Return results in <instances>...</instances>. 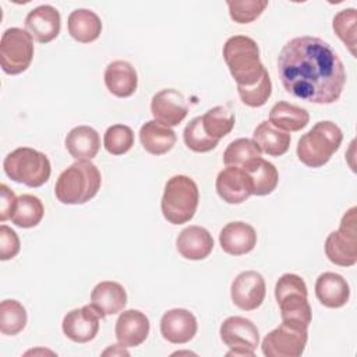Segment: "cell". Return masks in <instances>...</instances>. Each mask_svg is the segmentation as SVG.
<instances>
[{
  "label": "cell",
  "instance_id": "obj_1",
  "mask_svg": "<svg viewBox=\"0 0 357 357\" xmlns=\"http://www.w3.org/2000/svg\"><path fill=\"white\" fill-rule=\"evenodd\" d=\"M278 74L286 92L317 105L339 100L346 84L339 54L328 42L315 36L289 40L279 53Z\"/></svg>",
  "mask_w": 357,
  "mask_h": 357
},
{
  "label": "cell",
  "instance_id": "obj_2",
  "mask_svg": "<svg viewBox=\"0 0 357 357\" xmlns=\"http://www.w3.org/2000/svg\"><path fill=\"white\" fill-rule=\"evenodd\" d=\"M102 184L99 169L91 160H77L59 176L54 194L66 205H81L92 199Z\"/></svg>",
  "mask_w": 357,
  "mask_h": 357
},
{
  "label": "cell",
  "instance_id": "obj_3",
  "mask_svg": "<svg viewBox=\"0 0 357 357\" xmlns=\"http://www.w3.org/2000/svg\"><path fill=\"white\" fill-rule=\"evenodd\" d=\"M222 53L237 86H252L262 77L265 67L259 59V47L252 38L234 35L226 40Z\"/></svg>",
  "mask_w": 357,
  "mask_h": 357
},
{
  "label": "cell",
  "instance_id": "obj_4",
  "mask_svg": "<svg viewBox=\"0 0 357 357\" xmlns=\"http://www.w3.org/2000/svg\"><path fill=\"white\" fill-rule=\"evenodd\" d=\"M342 139L343 132L339 126L328 120L318 121L298 139L296 149L298 160L312 169L322 167L339 149Z\"/></svg>",
  "mask_w": 357,
  "mask_h": 357
},
{
  "label": "cell",
  "instance_id": "obj_5",
  "mask_svg": "<svg viewBox=\"0 0 357 357\" xmlns=\"http://www.w3.org/2000/svg\"><path fill=\"white\" fill-rule=\"evenodd\" d=\"M199 191L197 183L184 174L170 177L165 185L160 208L163 218L172 225L190 222L197 211Z\"/></svg>",
  "mask_w": 357,
  "mask_h": 357
},
{
  "label": "cell",
  "instance_id": "obj_6",
  "mask_svg": "<svg viewBox=\"0 0 357 357\" xmlns=\"http://www.w3.org/2000/svg\"><path fill=\"white\" fill-rule=\"evenodd\" d=\"M3 169L13 181L32 188L43 185L52 173L49 158L28 146H21L10 152L4 158Z\"/></svg>",
  "mask_w": 357,
  "mask_h": 357
},
{
  "label": "cell",
  "instance_id": "obj_7",
  "mask_svg": "<svg viewBox=\"0 0 357 357\" xmlns=\"http://www.w3.org/2000/svg\"><path fill=\"white\" fill-rule=\"evenodd\" d=\"M275 298L280 308L282 321L311 324L312 312L308 303L307 284L298 275L284 273L275 284Z\"/></svg>",
  "mask_w": 357,
  "mask_h": 357
},
{
  "label": "cell",
  "instance_id": "obj_8",
  "mask_svg": "<svg viewBox=\"0 0 357 357\" xmlns=\"http://www.w3.org/2000/svg\"><path fill=\"white\" fill-rule=\"evenodd\" d=\"M308 340V326L297 321H282L262 340V353L266 357H298L304 353Z\"/></svg>",
  "mask_w": 357,
  "mask_h": 357
},
{
  "label": "cell",
  "instance_id": "obj_9",
  "mask_svg": "<svg viewBox=\"0 0 357 357\" xmlns=\"http://www.w3.org/2000/svg\"><path fill=\"white\" fill-rule=\"evenodd\" d=\"M356 206H351L342 218L339 230L328 234L325 254L328 259L339 266H353L357 262V227Z\"/></svg>",
  "mask_w": 357,
  "mask_h": 357
},
{
  "label": "cell",
  "instance_id": "obj_10",
  "mask_svg": "<svg viewBox=\"0 0 357 357\" xmlns=\"http://www.w3.org/2000/svg\"><path fill=\"white\" fill-rule=\"evenodd\" d=\"M33 59V42L28 31L13 26L3 32L0 40V64L6 74L24 73Z\"/></svg>",
  "mask_w": 357,
  "mask_h": 357
},
{
  "label": "cell",
  "instance_id": "obj_11",
  "mask_svg": "<svg viewBox=\"0 0 357 357\" xmlns=\"http://www.w3.org/2000/svg\"><path fill=\"white\" fill-rule=\"evenodd\" d=\"M222 342L230 349L227 356L252 357L259 343V331L257 325L244 317L226 318L219 329Z\"/></svg>",
  "mask_w": 357,
  "mask_h": 357
},
{
  "label": "cell",
  "instance_id": "obj_12",
  "mask_svg": "<svg viewBox=\"0 0 357 357\" xmlns=\"http://www.w3.org/2000/svg\"><path fill=\"white\" fill-rule=\"evenodd\" d=\"M265 294V279L257 271H244L231 282V301L243 311L257 310L262 304Z\"/></svg>",
  "mask_w": 357,
  "mask_h": 357
},
{
  "label": "cell",
  "instance_id": "obj_13",
  "mask_svg": "<svg viewBox=\"0 0 357 357\" xmlns=\"http://www.w3.org/2000/svg\"><path fill=\"white\" fill-rule=\"evenodd\" d=\"M151 113L156 121L167 127H174L185 119L188 106L181 92L167 88L153 95L151 102Z\"/></svg>",
  "mask_w": 357,
  "mask_h": 357
},
{
  "label": "cell",
  "instance_id": "obj_14",
  "mask_svg": "<svg viewBox=\"0 0 357 357\" xmlns=\"http://www.w3.org/2000/svg\"><path fill=\"white\" fill-rule=\"evenodd\" d=\"M215 187L219 197L231 205L241 204L252 195L251 177L245 170L234 166H227L219 172Z\"/></svg>",
  "mask_w": 357,
  "mask_h": 357
},
{
  "label": "cell",
  "instance_id": "obj_15",
  "mask_svg": "<svg viewBox=\"0 0 357 357\" xmlns=\"http://www.w3.org/2000/svg\"><path fill=\"white\" fill-rule=\"evenodd\" d=\"M99 314L91 304L71 310L63 318L64 335L75 343H86L95 339L99 331Z\"/></svg>",
  "mask_w": 357,
  "mask_h": 357
},
{
  "label": "cell",
  "instance_id": "obj_16",
  "mask_svg": "<svg viewBox=\"0 0 357 357\" xmlns=\"http://www.w3.org/2000/svg\"><path fill=\"white\" fill-rule=\"evenodd\" d=\"M198 329L197 318L185 308H173L160 318V333L165 340L173 344L190 342Z\"/></svg>",
  "mask_w": 357,
  "mask_h": 357
},
{
  "label": "cell",
  "instance_id": "obj_17",
  "mask_svg": "<svg viewBox=\"0 0 357 357\" xmlns=\"http://www.w3.org/2000/svg\"><path fill=\"white\" fill-rule=\"evenodd\" d=\"M61 18L57 8L49 4L35 7L25 17V31L39 43H49L60 33Z\"/></svg>",
  "mask_w": 357,
  "mask_h": 357
},
{
  "label": "cell",
  "instance_id": "obj_18",
  "mask_svg": "<svg viewBox=\"0 0 357 357\" xmlns=\"http://www.w3.org/2000/svg\"><path fill=\"white\" fill-rule=\"evenodd\" d=\"M151 324L148 317L138 310L123 311L116 321V339L123 347H135L145 342Z\"/></svg>",
  "mask_w": 357,
  "mask_h": 357
},
{
  "label": "cell",
  "instance_id": "obj_19",
  "mask_svg": "<svg viewBox=\"0 0 357 357\" xmlns=\"http://www.w3.org/2000/svg\"><path fill=\"white\" fill-rule=\"evenodd\" d=\"M176 248L183 258L201 261L212 252L213 238L205 227L192 225L180 231L176 240Z\"/></svg>",
  "mask_w": 357,
  "mask_h": 357
},
{
  "label": "cell",
  "instance_id": "obj_20",
  "mask_svg": "<svg viewBox=\"0 0 357 357\" xmlns=\"http://www.w3.org/2000/svg\"><path fill=\"white\" fill-rule=\"evenodd\" d=\"M222 250L229 255H244L257 245V233L254 227L245 222H230L219 234Z\"/></svg>",
  "mask_w": 357,
  "mask_h": 357
},
{
  "label": "cell",
  "instance_id": "obj_21",
  "mask_svg": "<svg viewBox=\"0 0 357 357\" xmlns=\"http://www.w3.org/2000/svg\"><path fill=\"white\" fill-rule=\"evenodd\" d=\"M89 304L100 318H105L124 310L127 304V293L120 283L105 280L92 289Z\"/></svg>",
  "mask_w": 357,
  "mask_h": 357
},
{
  "label": "cell",
  "instance_id": "obj_22",
  "mask_svg": "<svg viewBox=\"0 0 357 357\" xmlns=\"http://www.w3.org/2000/svg\"><path fill=\"white\" fill-rule=\"evenodd\" d=\"M315 296L328 308H340L350 298V287L346 279L335 272H324L315 282Z\"/></svg>",
  "mask_w": 357,
  "mask_h": 357
},
{
  "label": "cell",
  "instance_id": "obj_23",
  "mask_svg": "<svg viewBox=\"0 0 357 357\" xmlns=\"http://www.w3.org/2000/svg\"><path fill=\"white\" fill-rule=\"evenodd\" d=\"M103 78L109 92L117 98L131 96L138 86V75L135 68L124 60H114L109 63Z\"/></svg>",
  "mask_w": 357,
  "mask_h": 357
},
{
  "label": "cell",
  "instance_id": "obj_24",
  "mask_svg": "<svg viewBox=\"0 0 357 357\" xmlns=\"http://www.w3.org/2000/svg\"><path fill=\"white\" fill-rule=\"evenodd\" d=\"M66 149L77 160H91L100 149V137L89 126L74 127L64 139Z\"/></svg>",
  "mask_w": 357,
  "mask_h": 357
},
{
  "label": "cell",
  "instance_id": "obj_25",
  "mask_svg": "<svg viewBox=\"0 0 357 357\" xmlns=\"http://www.w3.org/2000/svg\"><path fill=\"white\" fill-rule=\"evenodd\" d=\"M67 29L74 40L79 43H91L99 38L102 32V21L92 10L77 8L68 15Z\"/></svg>",
  "mask_w": 357,
  "mask_h": 357
},
{
  "label": "cell",
  "instance_id": "obj_26",
  "mask_svg": "<svg viewBox=\"0 0 357 357\" xmlns=\"http://www.w3.org/2000/svg\"><path fill=\"white\" fill-rule=\"evenodd\" d=\"M139 139L148 153L159 156L167 153L174 146L177 138L170 127L156 120H149L141 127Z\"/></svg>",
  "mask_w": 357,
  "mask_h": 357
},
{
  "label": "cell",
  "instance_id": "obj_27",
  "mask_svg": "<svg viewBox=\"0 0 357 357\" xmlns=\"http://www.w3.org/2000/svg\"><path fill=\"white\" fill-rule=\"evenodd\" d=\"M290 134L276 128L271 121H262L257 126L252 134V141L261 152L269 156H282L289 151Z\"/></svg>",
  "mask_w": 357,
  "mask_h": 357
},
{
  "label": "cell",
  "instance_id": "obj_28",
  "mask_svg": "<svg viewBox=\"0 0 357 357\" xmlns=\"http://www.w3.org/2000/svg\"><path fill=\"white\" fill-rule=\"evenodd\" d=\"M269 121L282 131H300L308 121L310 114L305 109L293 103L280 100L275 103L269 112Z\"/></svg>",
  "mask_w": 357,
  "mask_h": 357
},
{
  "label": "cell",
  "instance_id": "obj_29",
  "mask_svg": "<svg viewBox=\"0 0 357 357\" xmlns=\"http://www.w3.org/2000/svg\"><path fill=\"white\" fill-rule=\"evenodd\" d=\"M261 149L258 145L248 138H237L231 141L223 152V163L226 166L240 167L247 170L258 159H261Z\"/></svg>",
  "mask_w": 357,
  "mask_h": 357
},
{
  "label": "cell",
  "instance_id": "obj_30",
  "mask_svg": "<svg viewBox=\"0 0 357 357\" xmlns=\"http://www.w3.org/2000/svg\"><path fill=\"white\" fill-rule=\"evenodd\" d=\"M45 213V208L42 201L32 194H22L17 199V205L11 222L22 229L35 227L40 223Z\"/></svg>",
  "mask_w": 357,
  "mask_h": 357
},
{
  "label": "cell",
  "instance_id": "obj_31",
  "mask_svg": "<svg viewBox=\"0 0 357 357\" xmlns=\"http://www.w3.org/2000/svg\"><path fill=\"white\" fill-rule=\"evenodd\" d=\"M252 181V195L264 197L271 194L279 181V173L271 162L258 159L251 167L245 170Z\"/></svg>",
  "mask_w": 357,
  "mask_h": 357
},
{
  "label": "cell",
  "instance_id": "obj_32",
  "mask_svg": "<svg viewBox=\"0 0 357 357\" xmlns=\"http://www.w3.org/2000/svg\"><path fill=\"white\" fill-rule=\"evenodd\" d=\"M201 120L205 132L219 141L233 130L236 117L227 106H215L201 116Z\"/></svg>",
  "mask_w": 357,
  "mask_h": 357
},
{
  "label": "cell",
  "instance_id": "obj_33",
  "mask_svg": "<svg viewBox=\"0 0 357 357\" xmlns=\"http://www.w3.org/2000/svg\"><path fill=\"white\" fill-rule=\"evenodd\" d=\"M26 310L17 300H3L0 304V332L14 336L22 332L26 325Z\"/></svg>",
  "mask_w": 357,
  "mask_h": 357
},
{
  "label": "cell",
  "instance_id": "obj_34",
  "mask_svg": "<svg viewBox=\"0 0 357 357\" xmlns=\"http://www.w3.org/2000/svg\"><path fill=\"white\" fill-rule=\"evenodd\" d=\"M183 138H184V142L187 145L188 149L194 151V152H198V153H204V152H209L212 149L216 148L218 145V139L209 137L204 127H202V120H201V116L198 117H194L184 128V132H183Z\"/></svg>",
  "mask_w": 357,
  "mask_h": 357
},
{
  "label": "cell",
  "instance_id": "obj_35",
  "mask_svg": "<svg viewBox=\"0 0 357 357\" xmlns=\"http://www.w3.org/2000/svg\"><path fill=\"white\" fill-rule=\"evenodd\" d=\"M356 22H357V14L354 8H346L339 11L333 18V31L337 35V38L347 46L350 53L356 57Z\"/></svg>",
  "mask_w": 357,
  "mask_h": 357
},
{
  "label": "cell",
  "instance_id": "obj_36",
  "mask_svg": "<svg viewBox=\"0 0 357 357\" xmlns=\"http://www.w3.org/2000/svg\"><path fill=\"white\" fill-rule=\"evenodd\" d=\"M103 145L112 155H123L134 145V132L128 126L114 124L110 126L103 135Z\"/></svg>",
  "mask_w": 357,
  "mask_h": 357
},
{
  "label": "cell",
  "instance_id": "obj_37",
  "mask_svg": "<svg viewBox=\"0 0 357 357\" xmlns=\"http://www.w3.org/2000/svg\"><path fill=\"white\" fill-rule=\"evenodd\" d=\"M238 96L241 102L250 107L264 106L272 93V81L265 70L259 81L252 86H237Z\"/></svg>",
  "mask_w": 357,
  "mask_h": 357
},
{
  "label": "cell",
  "instance_id": "obj_38",
  "mask_svg": "<svg viewBox=\"0 0 357 357\" xmlns=\"http://www.w3.org/2000/svg\"><path fill=\"white\" fill-rule=\"evenodd\" d=\"M230 18L237 24H250L255 21L268 7L266 0H234L227 1Z\"/></svg>",
  "mask_w": 357,
  "mask_h": 357
},
{
  "label": "cell",
  "instance_id": "obj_39",
  "mask_svg": "<svg viewBox=\"0 0 357 357\" xmlns=\"http://www.w3.org/2000/svg\"><path fill=\"white\" fill-rule=\"evenodd\" d=\"M21 244L17 233L7 225L0 226V259L8 261L20 252Z\"/></svg>",
  "mask_w": 357,
  "mask_h": 357
},
{
  "label": "cell",
  "instance_id": "obj_40",
  "mask_svg": "<svg viewBox=\"0 0 357 357\" xmlns=\"http://www.w3.org/2000/svg\"><path fill=\"white\" fill-rule=\"evenodd\" d=\"M17 199L18 198L13 190H10L6 184L0 185V222H6L13 216Z\"/></svg>",
  "mask_w": 357,
  "mask_h": 357
}]
</instances>
